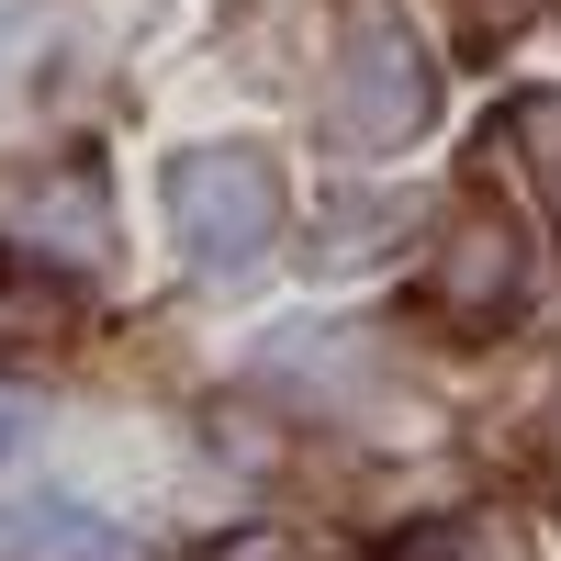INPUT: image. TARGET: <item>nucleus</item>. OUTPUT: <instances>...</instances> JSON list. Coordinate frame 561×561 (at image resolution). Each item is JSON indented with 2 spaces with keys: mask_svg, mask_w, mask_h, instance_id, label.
<instances>
[{
  "mask_svg": "<svg viewBox=\"0 0 561 561\" xmlns=\"http://www.w3.org/2000/svg\"><path fill=\"white\" fill-rule=\"evenodd\" d=\"M539 169H550V203H561V158H539Z\"/></svg>",
  "mask_w": 561,
  "mask_h": 561,
  "instance_id": "obj_9",
  "label": "nucleus"
},
{
  "mask_svg": "<svg viewBox=\"0 0 561 561\" xmlns=\"http://www.w3.org/2000/svg\"><path fill=\"white\" fill-rule=\"evenodd\" d=\"M528 304V237L505 203H460L438 225V259H427V314L438 325H494Z\"/></svg>",
  "mask_w": 561,
  "mask_h": 561,
  "instance_id": "obj_3",
  "label": "nucleus"
},
{
  "mask_svg": "<svg viewBox=\"0 0 561 561\" xmlns=\"http://www.w3.org/2000/svg\"><path fill=\"white\" fill-rule=\"evenodd\" d=\"M180 561H293V539H280V528H237V539H203Z\"/></svg>",
  "mask_w": 561,
  "mask_h": 561,
  "instance_id": "obj_7",
  "label": "nucleus"
},
{
  "mask_svg": "<svg viewBox=\"0 0 561 561\" xmlns=\"http://www.w3.org/2000/svg\"><path fill=\"white\" fill-rule=\"evenodd\" d=\"M0 561H135V539L79 494H34L0 517Z\"/></svg>",
  "mask_w": 561,
  "mask_h": 561,
  "instance_id": "obj_5",
  "label": "nucleus"
},
{
  "mask_svg": "<svg viewBox=\"0 0 561 561\" xmlns=\"http://www.w3.org/2000/svg\"><path fill=\"white\" fill-rule=\"evenodd\" d=\"M79 325H90V304L57 259L0 248V359H57V348H79Z\"/></svg>",
  "mask_w": 561,
  "mask_h": 561,
  "instance_id": "obj_4",
  "label": "nucleus"
},
{
  "mask_svg": "<svg viewBox=\"0 0 561 561\" xmlns=\"http://www.w3.org/2000/svg\"><path fill=\"white\" fill-rule=\"evenodd\" d=\"M382 561H528V539L505 517H427V528H404Z\"/></svg>",
  "mask_w": 561,
  "mask_h": 561,
  "instance_id": "obj_6",
  "label": "nucleus"
},
{
  "mask_svg": "<svg viewBox=\"0 0 561 561\" xmlns=\"http://www.w3.org/2000/svg\"><path fill=\"white\" fill-rule=\"evenodd\" d=\"M23 427H34V415H23V393H0V460L23 449Z\"/></svg>",
  "mask_w": 561,
  "mask_h": 561,
  "instance_id": "obj_8",
  "label": "nucleus"
},
{
  "mask_svg": "<svg viewBox=\"0 0 561 561\" xmlns=\"http://www.w3.org/2000/svg\"><path fill=\"white\" fill-rule=\"evenodd\" d=\"M427 113H438V57L404 23V0H348L337 57H325V135L348 158H393L427 135Z\"/></svg>",
  "mask_w": 561,
  "mask_h": 561,
  "instance_id": "obj_2",
  "label": "nucleus"
},
{
  "mask_svg": "<svg viewBox=\"0 0 561 561\" xmlns=\"http://www.w3.org/2000/svg\"><path fill=\"white\" fill-rule=\"evenodd\" d=\"M158 203H169V248L192 259L203 280H248L280 248V225H293V180H280L270 147L225 135V147H180L169 158Z\"/></svg>",
  "mask_w": 561,
  "mask_h": 561,
  "instance_id": "obj_1",
  "label": "nucleus"
}]
</instances>
